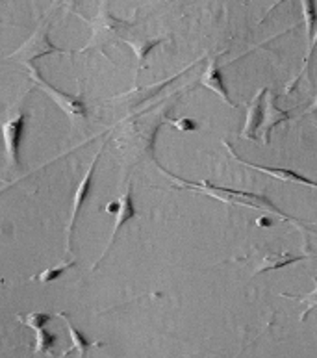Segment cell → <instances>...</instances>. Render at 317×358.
<instances>
[{"instance_id": "cell-1", "label": "cell", "mask_w": 317, "mask_h": 358, "mask_svg": "<svg viewBox=\"0 0 317 358\" xmlns=\"http://www.w3.org/2000/svg\"><path fill=\"white\" fill-rule=\"evenodd\" d=\"M171 108H156L154 112L134 113L124 119L123 127L119 124V149L126 158L135 162L152 160L154 156V141L160 132V127L167 123L165 113Z\"/></svg>"}, {"instance_id": "cell-2", "label": "cell", "mask_w": 317, "mask_h": 358, "mask_svg": "<svg viewBox=\"0 0 317 358\" xmlns=\"http://www.w3.org/2000/svg\"><path fill=\"white\" fill-rule=\"evenodd\" d=\"M89 28H91V38H89L87 45L82 48L80 52L93 48V50H98V52H103L104 56L110 58L112 48L128 41L134 22L124 21V19H119V17L113 15L112 10H110V0H103L97 15L89 22Z\"/></svg>"}, {"instance_id": "cell-3", "label": "cell", "mask_w": 317, "mask_h": 358, "mask_svg": "<svg viewBox=\"0 0 317 358\" xmlns=\"http://www.w3.org/2000/svg\"><path fill=\"white\" fill-rule=\"evenodd\" d=\"M165 173V171H163ZM167 177H171L172 180L178 182V184H182V186L189 187V189H197V192H205L208 193L210 197L217 199V201H223V203L228 204H239V206H249V208L254 210H269V212H273V214L280 215L282 220L286 221H295L290 215L282 214L277 206H274L267 197L264 195H258V193H247V192H237V189H230V187H219L214 186V184H193L191 180H184V178L177 177V175H172V173H165Z\"/></svg>"}, {"instance_id": "cell-4", "label": "cell", "mask_w": 317, "mask_h": 358, "mask_svg": "<svg viewBox=\"0 0 317 358\" xmlns=\"http://www.w3.org/2000/svg\"><path fill=\"white\" fill-rule=\"evenodd\" d=\"M49 24L50 22H43L41 27L36 28V32H32V36L21 45V47L17 48L15 52L10 54L8 58L10 59H19L22 65H27L28 69L34 67V62H38L39 58H45V56H49V54H56V52H69V50H65V48L54 47L52 41L49 39Z\"/></svg>"}, {"instance_id": "cell-5", "label": "cell", "mask_w": 317, "mask_h": 358, "mask_svg": "<svg viewBox=\"0 0 317 358\" xmlns=\"http://www.w3.org/2000/svg\"><path fill=\"white\" fill-rule=\"evenodd\" d=\"M28 71H30V78H34L36 84H38V86L41 87V90H43L45 93H47V95H49L50 99L67 113V115H69V119L73 123L76 124L80 123V121H86L87 110L86 104L82 102V95H69V93H65V91L56 90L50 82H47L43 76L39 75V71L36 69V67H30Z\"/></svg>"}, {"instance_id": "cell-6", "label": "cell", "mask_w": 317, "mask_h": 358, "mask_svg": "<svg viewBox=\"0 0 317 358\" xmlns=\"http://www.w3.org/2000/svg\"><path fill=\"white\" fill-rule=\"evenodd\" d=\"M104 149H106V143H103V147L97 150V155H95V158H93V162H91V166H89L87 173L80 180L78 187H76L75 203H73L71 220H69V224H67V234H65V252H67V255H71V252H73V232H75L76 220H78V214H80L82 206H84L87 195H89V189H91V184H93V177H95V171H97L98 158H101V155H103Z\"/></svg>"}, {"instance_id": "cell-7", "label": "cell", "mask_w": 317, "mask_h": 358, "mask_svg": "<svg viewBox=\"0 0 317 358\" xmlns=\"http://www.w3.org/2000/svg\"><path fill=\"white\" fill-rule=\"evenodd\" d=\"M112 206L115 208V210H112V212H115V214H117V217H115V223H113L112 236H110V241H108V245H106V249L103 251V255H101L97 262L91 266V271H93V269H97L98 264L103 262L104 258H106V255L110 252V249L113 247L115 240H117V234H119V230H121V227H123L126 221L138 217V212H135L134 203H132V184H130V182H126V192H124L117 203H113Z\"/></svg>"}, {"instance_id": "cell-8", "label": "cell", "mask_w": 317, "mask_h": 358, "mask_svg": "<svg viewBox=\"0 0 317 358\" xmlns=\"http://www.w3.org/2000/svg\"><path fill=\"white\" fill-rule=\"evenodd\" d=\"M54 317V314H47V312H36V314H27V315H19L17 320L21 321L22 325L30 327L36 331L38 334V340H36V349L34 353L36 355H50L54 345V334L45 329V325L49 323Z\"/></svg>"}, {"instance_id": "cell-9", "label": "cell", "mask_w": 317, "mask_h": 358, "mask_svg": "<svg viewBox=\"0 0 317 358\" xmlns=\"http://www.w3.org/2000/svg\"><path fill=\"white\" fill-rule=\"evenodd\" d=\"M24 119H27L24 113H17L15 117L8 119L2 124L6 158L10 162V166H19V145H21L22 129H24Z\"/></svg>"}, {"instance_id": "cell-10", "label": "cell", "mask_w": 317, "mask_h": 358, "mask_svg": "<svg viewBox=\"0 0 317 358\" xmlns=\"http://www.w3.org/2000/svg\"><path fill=\"white\" fill-rule=\"evenodd\" d=\"M223 145H225L226 149L230 150V155L234 160H237L239 164H243V166L251 167V169L267 173V175H271V177H274V178H279V180H282V182H293V184H302V186H308V187H317L316 180H310V178L302 177V175H299V173L293 171V169H286V167H265V166H258V164H249V162H245L243 158H239V156L236 155V150L232 149L228 141H223Z\"/></svg>"}, {"instance_id": "cell-11", "label": "cell", "mask_w": 317, "mask_h": 358, "mask_svg": "<svg viewBox=\"0 0 317 358\" xmlns=\"http://www.w3.org/2000/svg\"><path fill=\"white\" fill-rule=\"evenodd\" d=\"M284 121H290V112H284L277 106V93L273 90H267L264 101V121H262V139H264V145H269L271 141V132H273L274 127H279L280 123Z\"/></svg>"}, {"instance_id": "cell-12", "label": "cell", "mask_w": 317, "mask_h": 358, "mask_svg": "<svg viewBox=\"0 0 317 358\" xmlns=\"http://www.w3.org/2000/svg\"><path fill=\"white\" fill-rule=\"evenodd\" d=\"M265 93H267V87H262V90L256 93L251 104L247 108V121H245V127L242 130L243 139H251L254 141L256 136H258V129L262 127V121H264V101Z\"/></svg>"}, {"instance_id": "cell-13", "label": "cell", "mask_w": 317, "mask_h": 358, "mask_svg": "<svg viewBox=\"0 0 317 358\" xmlns=\"http://www.w3.org/2000/svg\"><path fill=\"white\" fill-rule=\"evenodd\" d=\"M200 84H202L205 87H208L210 91H215V93H217V95H219L221 99L228 104V106L236 108L234 101H232L230 95H228V91H226L225 82H223V75H221V67H219V56L210 58L208 67H206L205 71V75H202V78H200Z\"/></svg>"}, {"instance_id": "cell-14", "label": "cell", "mask_w": 317, "mask_h": 358, "mask_svg": "<svg viewBox=\"0 0 317 358\" xmlns=\"http://www.w3.org/2000/svg\"><path fill=\"white\" fill-rule=\"evenodd\" d=\"M302 2V15H304V27H307V41H308V47H307V56H304V67H302V71L299 73V76H297L295 80L291 82L290 87H288V91L293 90V86H295L297 82H299V78H301L304 73L308 71V67H310V56H312V43H314V36H316V32H314V24H316V19H317V10H316V0H301Z\"/></svg>"}, {"instance_id": "cell-15", "label": "cell", "mask_w": 317, "mask_h": 358, "mask_svg": "<svg viewBox=\"0 0 317 358\" xmlns=\"http://www.w3.org/2000/svg\"><path fill=\"white\" fill-rule=\"evenodd\" d=\"M304 255H290V252H269L265 255L264 262L260 264V268L254 271V275H260V273L264 271H271V269H280L286 268V266H290V264L301 262L304 260Z\"/></svg>"}, {"instance_id": "cell-16", "label": "cell", "mask_w": 317, "mask_h": 358, "mask_svg": "<svg viewBox=\"0 0 317 358\" xmlns=\"http://www.w3.org/2000/svg\"><path fill=\"white\" fill-rule=\"evenodd\" d=\"M58 315L61 317V320H65V323H67V329H69L71 342H73V348H71V351H78V355L84 358V357H86V353H87V349L93 345V342H89V340H87V338L84 336V334H82V332L78 331L75 325H73V321H71V317L65 314V312H59ZM71 351H67L65 355H69Z\"/></svg>"}, {"instance_id": "cell-17", "label": "cell", "mask_w": 317, "mask_h": 358, "mask_svg": "<svg viewBox=\"0 0 317 358\" xmlns=\"http://www.w3.org/2000/svg\"><path fill=\"white\" fill-rule=\"evenodd\" d=\"M163 43V39H154V41H151V39H135V41H132V39H128L124 45H128V47H132V50L135 52V59H138V67H135V73L140 69H143L145 67V62H147V56H149V52H151L152 48L158 47V45Z\"/></svg>"}, {"instance_id": "cell-18", "label": "cell", "mask_w": 317, "mask_h": 358, "mask_svg": "<svg viewBox=\"0 0 317 358\" xmlns=\"http://www.w3.org/2000/svg\"><path fill=\"white\" fill-rule=\"evenodd\" d=\"M73 266H75V260H67V262L58 264V266H54V268L45 269V271H41L39 275H34L32 280H39L41 284H50L58 277H61V275H64L67 269L73 268Z\"/></svg>"}, {"instance_id": "cell-19", "label": "cell", "mask_w": 317, "mask_h": 358, "mask_svg": "<svg viewBox=\"0 0 317 358\" xmlns=\"http://www.w3.org/2000/svg\"><path fill=\"white\" fill-rule=\"evenodd\" d=\"M314 284H316V288H314L312 294L299 295V297H295V295L282 294V297H286V299H295V301H299V303H307L308 306L304 308V312H302L301 321H307L308 314H312V312L317 310V278H314Z\"/></svg>"}, {"instance_id": "cell-20", "label": "cell", "mask_w": 317, "mask_h": 358, "mask_svg": "<svg viewBox=\"0 0 317 358\" xmlns=\"http://www.w3.org/2000/svg\"><path fill=\"white\" fill-rule=\"evenodd\" d=\"M167 123L175 124L178 130H182V132H193V130H197V123H195L193 119L189 117H184V119H178V121H167Z\"/></svg>"}, {"instance_id": "cell-21", "label": "cell", "mask_w": 317, "mask_h": 358, "mask_svg": "<svg viewBox=\"0 0 317 358\" xmlns=\"http://www.w3.org/2000/svg\"><path fill=\"white\" fill-rule=\"evenodd\" d=\"M78 6H80V0H54L52 10L61 8V10L71 11V13H76V11H78Z\"/></svg>"}, {"instance_id": "cell-22", "label": "cell", "mask_w": 317, "mask_h": 358, "mask_svg": "<svg viewBox=\"0 0 317 358\" xmlns=\"http://www.w3.org/2000/svg\"><path fill=\"white\" fill-rule=\"evenodd\" d=\"M317 112V96L316 99H314V102H312V106L308 108L307 110V113H316Z\"/></svg>"}, {"instance_id": "cell-23", "label": "cell", "mask_w": 317, "mask_h": 358, "mask_svg": "<svg viewBox=\"0 0 317 358\" xmlns=\"http://www.w3.org/2000/svg\"><path fill=\"white\" fill-rule=\"evenodd\" d=\"M317 48V30H316V36H314V43H312V54H314V50H316Z\"/></svg>"}, {"instance_id": "cell-24", "label": "cell", "mask_w": 317, "mask_h": 358, "mask_svg": "<svg viewBox=\"0 0 317 358\" xmlns=\"http://www.w3.org/2000/svg\"><path fill=\"white\" fill-rule=\"evenodd\" d=\"M282 2H284V0H279V2H274V4L271 6V8H269V11H271V10H274V8H277V6H279V4H282Z\"/></svg>"}]
</instances>
